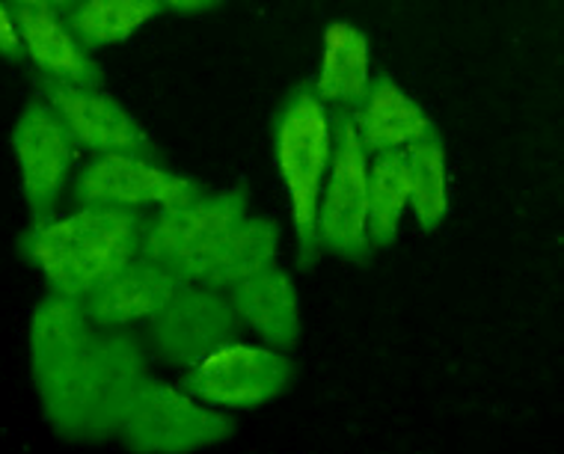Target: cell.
Instances as JSON below:
<instances>
[{
  "label": "cell",
  "instance_id": "1",
  "mask_svg": "<svg viewBox=\"0 0 564 454\" xmlns=\"http://www.w3.org/2000/svg\"><path fill=\"white\" fill-rule=\"evenodd\" d=\"M147 214L122 208H72L45 220H30L21 233V259L33 264L48 285V294L84 300L140 259Z\"/></svg>",
  "mask_w": 564,
  "mask_h": 454
},
{
  "label": "cell",
  "instance_id": "2",
  "mask_svg": "<svg viewBox=\"0 0 564 454\" xmlns=\"http://www.w3.org/2000/svg\"><path fill=\"white\" fill-rule=\"evenodd\" d=\"M152 377V357L140 333L96 329L72 389L48 428L59 440L96 445L117 440L140 389Z\"/></svg>",
  "mask_w": 564,
  "mask_h": 454
},
{
  "label": "cell",
  "instance_id": "3",
  "mask_svg": "<svg viewBox=\"0 0 564 454\" xmlns=\"http://www.w3.org/2000/svg\"><path fill=\"white\" fill-rule=\"evenodd\" d=\"M273 164L289 203L294 233V261L310 271L322 259L318 247V199L333 158V114L315 98L310 84H297L282 98L273 117Z\"/></svg>",
  "mask_w": 564,
  "mask_h": 454
},
{
  "label": "cell",
  "instance_id": "4",
  "mask_svg": "<svg viewBox=\"0 0 564 454\" xmlns=\"http://www.w3.org/2000/svg\"><path fill=\"white\" fill-rule=\"evenodd\" d=\"M250 214L247 184H232L224 191H205L196 203L175 212L147 214L143 250L140 256L164 268L185 285L203 280L208 261L215 259L226 235Z\"/></svg>",
  "mask_w": 564,
  "mask_h": 454
},
{
  "label": "cell",
  "instance_id": "5",
  "mask_svg": "<svg viewBox=\"0 0 564 454\" xmlns=\"http://www.w3.org/2000/svg\"><path fill=\"white\" fill-rule=\"evenodd\" d=\"M292 354L256 338H232L175 377L182 387L217 413H250L282 398L294 383Z\"/></svg>",
  "mask_w": 564,
  "mask_h": 454
},
{
  "label": "cell",
  "instance_id": "6",
  "mask_svg": "<svg viewBox=\"0 0 564 454\" xmlns=\"http://www.w3.org/2000/svg\"><path fill=\"white\" fill-rule=\"evenodd\" d=\"M232 434V415L196 401L178 380L152 375L122 419L117 443L131 454H196Z\"/></svg>",
  "mask_w": 564,
  "mask_h": 454
},
{
  "label": "cell",
  "instance_id": "7",
  "mask_svg": "<svg viewBox=\"0 0 564 454\" xmlns=\"http://www.w3.org/2000/svg\"><path fill=\"white\" fill-rule=\"evenodd\" d=\"M208 187L149 155H101L78 164L66 199L72 208H122L134 214L175 212Z\"/></svg>",
  "mask_w": 564,
  "mask_h": 454
},
{
  "label": "cell",
  "instance_id": "8",
  "mask_svg": "<svg viewBox=\"0 0 564 454\" xmlns=\"http://www.w3.org/2000/svg\"><path fill=\"white\" fill-rule=\"evenodd\" d=\"M369 152L350 117H333V158L318 199V247L341 261H366L369 247Z\"/></svg>",
  "mask_w": 564,
  "mask_h": 454
},
{
  "label": "cell",
  "instance_id": "9",
  "mask_svg": "<svg viewBox=\"0 0 564 454\" xmlns=\"http://www.w3.org/2000/svg\"><path fill=\"white\" fill-rule=\"evenodd\" d=\"M152 363L185 371L212 350L241 338V321L224 291L208 285H182L164 310L140 329Z\"/></svg>",
  "mask_w": 564,
  "mask_h": 454
},
{
  "label": "cell",
  "instance_id": "10",
  "mask_svg": "<svg viewBox=\"0 0 564 454\" xmlns=\"http://www.w3.org/2000/svg\"><path fill=\"white\" fill-rule=\"evenodd\" d=\"M12 155L19 166L21 199L30 220L57 214L72 175L78 170V145L40 96H30L12 126Z\"/></svg>",
  "mask_w": 564,
  "mask_h": 454
},
{
  "label": "cell",
  "instance_id": "11",
  "mask_svg": "<svg viewBox=\"0 0 564 454\" xmlns=\"http://www.w3.org/2000/svg\"><path fill=\"white\" fill-rule=\"evenodd\" d=\"M93 336L96 327L89 324L80 300L45 294L30 312L28 366L45 422H51L66 401Z\"/></svg>",
  "mask_w": 564,
  "mask_h": 454
},
{
  "label": "cell",
  "instance_id": "12",
  "mask_svg": "<svg viewBox=\"0 0 564 454\" xmlns=\"http://www.w3.org/2000/svg\"><path fill=\"white\" fill-rule=\"evenodd\" d=\"M36 96L57 114L72 143L78 145V152H89V158H155L152 134L105 87H63V84H51V80H36Z\"/></svg>",
  "mask_w": 564,
  "mask_h": 454
},
{
  "label": "cell",
  "instance_id": "13",
  "mask_svg": "<svg viewBox=\"0 0 564 454\" xmlns=\"http://www.w3.org/2000/svg\"><path fill=\"white\" fill-rule=\"evenodd\" d=\"M12 15L19 24L24 63L33 78L63 87H105V72L63 19L59 0H15Z\"/></svg>",
  "mask_w": 564,
  "mask_h": 454
},
{
  "label": "cell",
  "instance_id": "14",
  "mask_svg": "<svg viewBox=\"0 0 564 454\" xmlns=\"http://www.w3.org/2000/svg\"><path fill=\"white\" fill-rule=\"evenodd\" d=\"M185 282L158 268L143 256L128 261L122 271L105 280L80 306L96 329H131L140 333L164 310Z\"/></svg>",
  "mask_w": 564,
  "mask_h": 454
},
{
  "label": "cell",
  "instance_id": "15",
  "mask_svg": "<svg viewBox=\"0 0 564 454\" xmlns=\"http://www.w3.org/2000/svg\"><path fill=\"white\" fill-rule=\"evenodd\" d=\"M243 333L268 348L292 354L301 342V291L294 277L280 264H273L253 280L226 291Z\"/></svg>",
  "mask_w": 564,
  "mask_h": 454
},
{
  "label": "cell",
  "instance_id": "16",
  "mask_svg": "<svg viewBox=\"0 0 564 454\" xmlns=\"http://www.w3.org/2000/svg\"><path fill=\"white\" fill-rule=\"evenodd\" d=\"M360 143L369 155H404L410 145L437 134L425 107L390 75H375L360 107L350 114Z\"/></svg>",
  "mask_w": 564,
  "mask_h": 454
},
{
  "label": "cell",
  "instance_id": "17",
  "mask_svg": "<svg viewBox=\"0 0 564 454\" xmlns=\"http://www.w3.org/2000/svg\"><path fill=\"white\" fill-rule=\"evenodd\" d=\"M371 45L366 30L350 21H330L322 36V57L310 89L333 117H350L369 93Z\"/></svg>",
  "mask_w": 564,
  "mask_h": 454
},
{
  "label": "cell",
  "instance_id": "18",
  "mask_svg": "<svg viewBox=\"0 0 564 454\" xmlns=\"http://www.w3.org/2000/svg\"><path fill=\"white\" fill-rule=\"evenodd\" d=\"M282 250V226L264 214H247L232 233L226 235L215 259L208 261L203 280L196 285L229 291L243 280H253L262 271L273 268Z\"/></svg>",
  "mask_w": 564,
  "mask_h": 454
},
{
  "label": "cell",
  "instance_id": "19",
  "mask_svg": "<svg viewBox=\"0 0 564 454\" xmlns=\"http://www.w3.org/2000/svg\"><path fill=\"white\" fill-rule=\"evenodd\" d=\"M59 7L68 30L89 54L122 45L164 10L158 0H59Z\"/></svg>",
  "mask_w": 564,
  "mask_h": 454
},
{
  "label": "cell",
  "instance_id": "20",
  "mask_svg": "<svg viewBox=\"0 0 564 454\" xmlns=\"http://www.w3.org/2000/svg\"><path fill=\"white\" fill-rule=\"evenodd\" d=\"M410 179V217L419 233H437L452 212V175L446 143L431 134L404 152Z\"/></svg>",
  "mask_w": 564,
  "mask_h": 454
},
{
  "label": "cell",
  "instance_id": "21",
  "mask_svg": "<svg viewBox=\"0 0 564 454\" xmlns=\"http://www.w3.org/2000/svg\"><path fill=\"white\" fill-rule=\"evenodd\" d=\"M410 214V179L404 155L369 158V247L387 250Z\"/></svg>",
  "mask_w": 564,
  "mask_h": 454
},
{
  "label": "cell",
  "instance_id": "22",
  "mask_svg": "<svg viewBox=\"0 0 564 454\" xmlns=\"http://www.w3.org/2000/svg\"><path fill=\"white\" fill-rule=\"evenodd\" d=\"M0 57L12 60V63H24V48H21L12 3H3V0H0Z\"/></svg>",
  "mask_w": 564,
  "mask_h": 454
},
{
  "label": "cell",
  "instance_id": "23",
  "mask_svg": "<svg viewBox=\"0 0 564 454\" xmlns=\"http://www.w3.org/2000/svg\"><path fill=\"white\" fill-rule=\"evenodd\" d=\"M164 10L182 12V15H203L208 10H217L215 0H170L164 3Z\"/></svg>",
  "mask_w": 564,
  "mask_h": 454
}]
</instances>
